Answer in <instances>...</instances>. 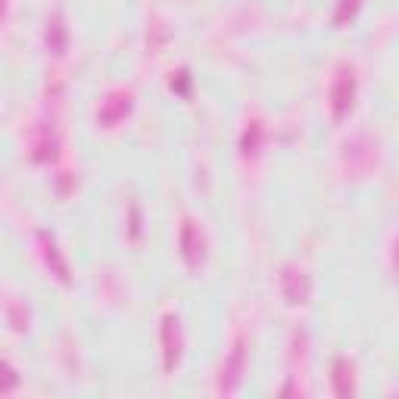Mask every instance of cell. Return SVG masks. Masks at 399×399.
Returning a JSON list of instances; mask_svg holds the SVG:
<instances>
[{"label": "cell", "instance_id": "cell-1", "mask_svg": "<svg viewBox=\"0 0 399 399\" xmlns=\"http://www.w3.org/2000/svg\"><path fill=\"white\" fill-rule=\"evenodd\" d=\"M352 94H356V79H352V69H340L337 81H334V91H331V100H334V115H346V109L352 106Z\"/></svg>", "mask_w": 399, "mask_h": 399}, {"label": "cell", "instance_id": "cell-2", "mask_svg": "<svg viewBox=\"0 0 399 399\" xmlns=\"http://www.w3.org/2000/svg\"><path fill=\"white\" fill-rule=\"evenodd\" d=\"M281 287H284V293H287V300L291 302H306L309 300V278H306V272L297 268V266L284 268V275H281Z\"/></svg>", "mask_w": 399, "mask_h": 399}, {"label": "cell", "instance_id": "cell-3", "mask_svg": "<svg viewBox=\"0 0 399 399\" xmlns=\"http://www.w3.org/2000/svg\"><path fill=\"white\" fill-rule=\"evenodd\" d=\"M243 359H247V350H243V340H237L231 356H228V362H225V368H222V390H234L237 384H241Z\"/></svg>", "mask_w": 399, "mask_h": 399}, {"label": "cell", "instance_id": "cell-4", "mask_svg": "<svg viewBox=\"0 0 399 399\" xmlns=\"http://www.w3.org/2000/svg\"><path fill=\"white\" fill-rule=\"evenodd\" d=\"M163 346H165V371H172L178 365V359H181V334H178V321L172 315L163 321Z\"/></svg>", "mask_w": 399, "mask_h": 399}, {"label": "cell", "instance_id": "cell-5", "mask_svg": "<svg viewBox=\"0 0 399 399\" xmlns=\"http://www.w3.org/2000/svg\"><path fill=\"white\" fill-rule=\"evenodd\" d=\"M375 163V147H371L368 138H356L352 144H346V165L352 172H362Z\"/></svg>", "mask_w": 399, "mask_h": 399}, {"label": "cell", "instance_id": "cell-6", "mask_svg": "<svg viewBox=\"0 0 399 399\" xmlns=\"http://www.w3.org/2000/svg\"><path fill=\"white\" fill-rule=\"evenodd\" d=\"M181 250H184V259H188L190 266H197V262L203 259V234H200V228L194 222H184V228H181Z\"/></svg>", "mask_w": 399, "mask_h": 399}, {"label": "cell", "instance_id": "cell-7", "mask_svg": "<svg viewBox=\"0 0 399 399\" xmlns=\"http://www.w3.org/2000/svg\"><path fill=\"white\" fill-rule=\"evenodd\" d=\"M38 241H41V247H44V259H47V266L54 268V275H56L60 281H69L66 259L60 256V247H56V241L47 234V231H41V234H38Z\"/></svg>", "mask_w": 399, "mask_h": 399}, {"label": "cell", "instance_id": "cell-8", "mask_svg": "<svg viewBox=\"0 0 399 399\" xmlns=\"http://www.w3.org/2000/svg\"><path fill=\"white\" fill-rule=\"evenodd\" d=\"M334 390H337V396H352V362L350 359H337V362H334Z\"/></svg>", "mask_w": 399, "mask_h": 399}, {"label": "cell", "instance_id": "cell-9", "mask_svg": "<svg viewBox=\"0 0 399 399\" xmlns=\"http://www.w3.org/2000/svg\"><path fill=\"white\" fill-rule=\"evenodd\" d=\"M125 113H128V94H113V97L103 103L100 122H103V125H113V122H119Z\"/></svg>", "mask_w": 399, "mask_h": 399}, {"label": "cell", "instance_id": "cell-10", "mask_svg": "<svg viewBox=\"0 0 399 399\" xmlns=\"http://www.w3.org/2000/svg\"><path fill=\"white\" fill-rule=\"evenodd\" d=\"M47 44H50L54 54H63V50H66V25H63L60 16H54L47 22Z\"/></svg>", "mask_w": 399, "mask_h": 399}, {"label": "cell", "instance_id": "cell-11", "mask_svg": "<svg viewBox=\"0 0 399 399\" xmlns=\"http://www.w3.org/2000/svg\"><path fill=\"white\" fill-rule=\"evenodd\" d=\"M262 140V125L259 122H250V128L243 131V153H256Z\"/></svg>", "mask_w": 399, "mask_h": 399}, {"label": "cell", "instance_id": "cell-12", "mask_svg": "<svg viewBox=\"0 0 399 399\" xmlns=\"http://www.w3.org/2000/svg\"><path fill=\"white\" fill-rule=\"evenodd\" d=\"M35 156L38 159H50L54 156V150H56V140H54V134H47V128H41V138H38V144H35Z\"/></svg>", "mask_w": 399, "mask_h": 399}, {"label": "cell", "instance_id": "cell-13", "mask_svg": "<svg viewBox=\"0 0 399 399\" xmlns=\"http://www.w3.org/2000/svg\"><path fill=\"white\" fill-rule=\"evenodd\" d=\"M19 384V377H16V371L10 368V365H3L0 362V393H10L13 387Z\"/></svg>", "mask_w": 399, "mask_h": 399}, {"label": "cell", "instance_id": "cell-14", "mask_svg": "<svg viewBox=\"0 0 399 399\" xmlns=\"http://www.w3.org/2000/svg\"><path fill=\"white\" fill-rule=\"evenodd\" d=\"M356 10H359V0H340L337 13H334V22H337V25H343L346 19H350Z\"/></svg>", "mask_w": 399, "mask_h": 399}, {"label": "cell", "instance_id": "cell-15", "mask_svg": "<svg viewBox=\"0 0 399 399\" xmlns=\"http://www.w3.org/2000/svg\"><path fill=\"white\" fill-rule=\"evenodd\" d=\"M0 13H3V0H0Z\"/></svg>", "mask_w": 399, "mask_h": 399}]
</instances>
